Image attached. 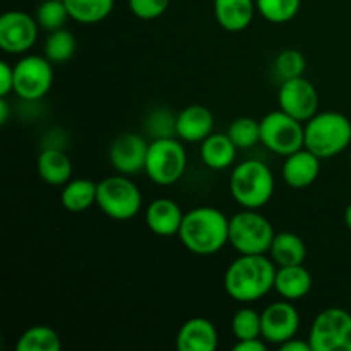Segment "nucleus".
Instances as JSON below:
<instances>
[{
	"label": "nucleus",
	"mask_w": 351,
	"mask_h": 351,
	"mask_svg": "<svg viewBox=\"0 0 351 351\" xmlns=\"http://www.w3.org/2000/svg\"><path fill=\"white\" fill-rule=\"evenodd\" d=\"M278 266L266 254L243 256L228 264L223 276L226 295L239 304L249 305L259 302L274 290Z\"/></svg>",
	"instance_id": "f257e3e1"
},
{
	"label": "nucleus",
	"mask_w": 351,
	"mask_h": 351,
	"mask_svg": "<svg viewBox=\"0 0 351 351\" xmlns=\"http://www.w3.org/2000/svg\"><path fill=\"white\" fill-rule=\"evenodd\" d=\"M178 239L194 256H215L230 245V218L218 208L197 206L184 215Z\"/></svg>",
	"instance_id": "f03ea898"
},
{
	"label": "nucleus",
	"mask_w": 351,
	"mask_h": 351,
	"mask_svg": "<svg viewBox=\"0 0 351 351\" xmlns=\"http://www.w3.org/2000/svg\"><path fill=\"white\" fill-rule=\"evenodd\" d=\"M274 189L273 171L261 160L242 161L230 175V194L242 209H263L273 199Z\"/></svg>",
	"instance_id": "7ed1b4c3"
},
{
	"label": "nucleus",
	"mask_w": 351,
	"mask_h": 351,
	"mask_svg": "<svg viewBox=\"0 0 351 351\" xmlns=\"http://www.w3.org/2000/svg\"><path fill=\"white\" fill-rule=\"evenodd\" d=\"M351 144V120L339 112H317L305 122V147L321 160H329Z\"/></svg>",
	"instance_id": "20e7f679"
},
{
	"label": "nucleus",
	"mask_w": 351,
	"mask_h": 351,
	"mask_svg": "<svg viewBox=\"0 0 351 351\" xmlns=\"http://www.w3.org/2000/svg\"><path fill=\"white\" fill-rule=\"evenodd\" d=\"M96 206L106 218L129 221L136 218L143 208V192L127 175H110L98 182Z\"/></svg>",
	"instance_id": "39448f33"
},
{
	"label": "nucleus",
	"mask_w": 351,
	"mask_h": 351,
	"mask_svg": "<svg viewBox=\"0 0 351 351\" xmlns=\"http://www.w3.org/2000/svg\"><path fill=\"white\" fill-rule=\"evenodd\" d=\"M274 235L273 225L259 209H242L230 218V245L243 256L267 254Z\"/></svg>",
	"instance_id": "423d86ee"
},
{
	"label": "nucleus",
	"mask_w": 351,
	"mask_h": 351,
	"mask_svg": "<svg viewBox=\"0 0 351 351\" xmlns=\"http://www.w3.org/2000/svg\"><path fill=\"white\" fill-rule=\"evenodd\" d=\"M187 170V151L180 139L158 137L149 143L144 173L153 184L170 187L184 177Z\"/></svg>",
	"instance_id": "0eeeda50"
},
{
	"label": "nucleus",
	"mask_w": 351,
	"mask_h": 351,
	"mask_svg": "<svg viewBox=\"0 0 351 351\" xmlns=\"http://www.w3.org/2000/svg\"><path fill=\"white\" fill-rule=\"evenodd\" d=\"M261 144L278 156H288L305 147V123L283 110H273L261 119Z\"/></svg>",
	"instance_id": "6e6552de"
},
{
	"label": "nucleus",
	"mask_w": 351,
	"mask_h": 351,
	"mask_svg": "<svg viewBox=\"0 0 351 351\" xmlns=\"http://www.w3.org/2000/svg\"><path fill=\"white\" fill-rule=\"evenodd\" d=\"M312 351H351V314L328 307L312 321L307 336Z\"/></svg>",
	"instance_id": "1a4fd4ad"
},
{
	"label": "nucleus",
	"mask_w": 351,
	"mask_h": 351,
	"mask_svg": "<svg viewBox=\"0 0 351 351\" xmlns=\"http://www.w3.org/2000/svg\"><path fill=\"white\" fill-rule=\"evenodd\" d=\"M53 79V64L45 55L26 53L14 64V93L24 101L45 98Z\"/></svg>",
	"instance_id": "9d476101"
},
{
	"label": "nucleus",
	"mask_w": 351,
	"mask_h": 351,
	"mask_svg": "<svg viewBox=\"0 0 351 351\" xmlns=\"http://www.w3.org/2000/svg\"><path fill=\"white\" fill-rule=\"evenodd\" d=\"M36 17L24 10H9L0 17V48L10 55H26L38 40Z\"/></svg>",
	"instance_id": "9b49d317"
},
{
	"label": "nucleus",
	"mask_w": 351,
	"mask_h": 351,
	"mask_svg": "<svg viewBox=\"0 0 351 351\" xmlns=\"http://www.w3.org/2000/svg\"><path fill=\"white\" fill-rule=\"evenodd\" d=\"M278 105H280V110L293 119L304 123L308 122L319 112L317 88L304 75L281 81L280 91H278Z\"/></svg>",
	"instance_id": "f8f14e48"
},
{
	"label": "nucleus",
	"mask_w": 351,
	"mask_h": 351,
	"mask_svg": "<svg viewBox=\"0 0 351 351\" xmlns=\"http://www.w3.org/2000/svg\"><path fill=\"white\" fill-rule=\"evenodd\" d=\"M263 338L267 345L280 348L283 343L290 341L298 335L300 329V314L293 302L276 300L267 305L263 312Z\"/></svg>",
	"instance_id": "ddd939ff"
},
{
	"label": "nucleus",
	"mask_w": 351,
	"mask_h": 351,
	"mask_svg": "<svg viewBox=\"0 0 351 351\" xmlns=\"http://www.w3.org/2000/svg\"><path fill=\"white\" fill-rule=\"evenodd\" d=\"M149 143L136 132H123L115 137L110 146V163L117 173L134 177L143 173Z\"/></svg>",
	"instance_id": "4468645a"
},
{
	"label": "nucleus",
	"mask_w": 351,
	"mask_h": 351,
	"mask_svg": "<svg viewBox=\"0 0 351 351\" xmlns=\"http://www.w3.org/2000/svg\"><path fill=\"white\" fill-rule=\"evenodd\" d=\"M321 158L308 151L307 147L285 156L281 167V177L290 189L302 191L314 184L321 173Z\"/></svg>",
	"instance_id": "2eb2a0df"
},
{
	"label": "nucleus",
	"mask_w": 351,
	"mask_h": 351,
	"mask_svg": "<svg viewBox=\"0 0 351 351\" xmlns=\"http://www.w3.org/2000/svg\"><path fill=\"white\" fill-rule=\"evenodd\" d=\"M219 335L215 322L206 317H191L180 326L175 338L178 351H216Z\"/></svg>",
	"instance_id": "dca6fc26"
},
{
	"label": "nucleus",
	"mask_w": 351,
	"mask_h": 351,
	"mask_svg": "<svg viewBox=\"0 0 351 351\" xmlns=\"http://www.w3.org/2000/svg\"><path fill=\"white\" fill-rule=\"evenodd\" d=\"M215 129V117L204 105H189L175 120V136L182 143H199L211 136Z\"/></svg>",
	"instance_id": "f3484780"
},
{
	"label": "nucleus",
	"mask_w": 351,
	"mask_h": 351,
	"mask_svg": "<svg viewBox=\"0 0 351 351\" xmlns=\"http://www.w3.org/2000/svg\"><path fill=\"white\" fill-rule=\"evenodd\" d=\"M184 215L178 202L170 197H158L146 208L144 221L151 233L158 237H175L180 232Z\"/></svg>",
	"instance_id": "a211bd4d"
},
{
	"label": "nucleus",
	"mask_w": 351,
	"mask_h": 351,
	"mask_svg": "<svg viewBox=\"0 0 351 351\" xmlns=\"http://www.w3.org/2000/svg\"><path fill=\"white\" fill-rule=\"evenodd\" d=\"M216 23L228 33H240L252 24L256 0H213Z\"/></svg>",
	"instance_id": "6ab92c4d"
},
{
	"label": "nucleus",
	"mask_w": 351,
	"mask_h": 351,
	"mask_svg": "<svg viewBox=\"0 0 351 351\" xmlns=\"http://www.w3.org/2000/svg\"><path fill=\"white\" fill-rule=\"evenodd\" d=\"M36 171L45 184L51 187H64L72 178V161L64 149L58 146H48L38 154Z\"/></svg>",
	"instance_id": "aec40b11"
},
{
	"label": "nucleus",
	"mask_w": 351,
	"mask_h": 351,
	"mask_svg": "<svg viewBox=\"0 0 351 351\" xmlns=\"http://www.w3.org/2000/svg\"><path fill=\"white\" fill-rule=\"evenodd\" d=\"M312 290V274L304 264L295 266H281L276 269L274 278V291L280 298L290 302L304 300Z\"/></svg>",
	"instance_id": "412c9836"
},
{
	"label": "nucleus",
	"mask_w": 351,
	"mask_h": 351,
	"mask_svg": "<svg viewBox=\"0 0 351 351\" xmlns=\"http://www.w3.org/2000/svg\"><path fill=\"white\" fill-rule=\"evenodd\" d=\"M239 147L233 144L228 134H215L206 137L199 147L201 161L209 168V170L221 171L226 168L233 167L237 160Z\"/></svg>",
	"instance_id": "4be33fe9"
},
{
	"label": "nucleus",
	"mask_w": 351,
	"mask_h": 351,
	"mask_svg": "<svg viewBox=\"0 0 351 351\" xmlns=\"http://www.w3.org/2000/svg\"><path fill=\"white\" fill-rule=\"evenodd\" d=\"M269 257L278 267L304 264L307 259V245L304 239L293 232H280L274 235L269 249Z\"/></svg>",
	"instance_id": "5701e85b"
},
{
	"label": "nucleus",
	"mask_w": 351,
	"mask_h": 351,
	"mask_svg": "<svg viewBox=\"0 0 351 351\" xmlns=\"http://www.w3.org/2000/svg\"><path fill=\"white\" fill-rule=\"evenodd\" d=\"M96 194H98V182L91 178H71L62 187L60 202L65 211L82 213L96 204Z\"/></svg>",
	"instance_id": "b1692460"
},
{
	"label": "nucleus",
	"mask_w": 351,
	"mask_h": 351,
	"mask_svg": "<svg viewBox=\"0 0 351 351\" xmlns=\"http://www.w3.org/2000/svg\"><path fill=\"white\" fill-rule=\"evenodd\" d=\"M72 21L93 26L105 21L113 12L115 0H64Z\"/></svg>",
	"instance_id": "393cba45"
},
{
	"label": "nucleus",
	"mask_w": 351,
	"mask_h": 351,
	"mask_svg": "<svg viewBox=\"0 0 351 351\" xmlns=\"http://www.w3.org/2000/svg\"><path fill=\"white\" fill-rule=\"evenodd\" d=\"M17 351H60L62 338L50 326H33L19 336Z\"/></svg>",
	"instance_id": "a878e982"
},
{
	"label": "nucleus",
	"mask_w": 351,
	"mask_h": 351,
	"mask_svg": "<svg viewBox=\"0 0 351 351\" xmlns=\"http://www.w3.org/2000/svg\"><path fill=\"white\" fill-rule=\"evenodd\" d=\"M75 48H77V43H75L74 34L62 27V29L50 31L48 34L45 41V57L53 65L65 64L74 57Z\"/></svg>",
	"instance_id": "bb28decb"
},
{
	"label": "nucleus",
	"mask_w": 351,
	"mask_h": 351,
	"mask_svg": "<svg viewBox=\"0 0 351 351\" xmlns=\"http://www.w3.org/2000/svg\"><path fill=\"white\" fill-rule=\"evenodd\" d=\"M257 12L271 24H287L295 19L302 0H256Z\"/></svg>",
	"instance_id": "cd10ccee"
},
{
	"label": "nucleus",
	"mask_w": 351,
	"mask_h": 351,
	"mask_svg": "<svg viewBox=\"0 0 351 351\" xmlns=\"http://www.w3.org/2000/svg\"><path fill=\"white\" fill-rule=\"evenodd\" d=\"M226 134L240 151L252 149L261 143V122L252 117H239L230 123Z\"/></svg>",
	"instance_id": "c85d7f7f"
},
{
	"label": "nucleus",
	"mask_w": 351,
	"mask_h": 351,
	"mask_svg": "<svg viewBox=\"0 0 351 351\" xmlns=\"http://www.w3.org/2000/svg\"><path fill=\"white\" fill-rule=\"evenodd\" d=\"M232 332L240 339H252V338H263V317L261 312H257L252 307H242L240 311L235 312L232 319Z\"/></svg>",
	"instance_id": "c756f323"
},
{
	"label": "nucleus",
	"mask_w": 351,
	"mask_h": 351,
	"mask_svg": "<svg viewBox=\"0 0 351 351\" xmlns=\"http://www.w3.org/2000/svg\"><path fill=\"white\" fill-rule=\"evenodd\" d=\"M34 17H36L40 27L47 31L62 29L67 19H71L64 0H45L38 5Z\"/></svg>",
	"instance_id": "7c9ffc66"
},
{
	"label": "nucleus",
	"mask_w": 351,
	"mask_h": 351,
	"mask_svg": "<svg viewBox=\"0 0 351 351\" xmlns=\"http://www.w3.org/2000/svg\"><path fill=\"white\" fill-rule=\"evenodd\" d=\"M305 69H307V60H305L304 53L295 48L280 51L274 60V72L281 81L300 77L305 74Z\"/></svg>",
	"instance_id": "2f4dec72"
},
{
	"label": "nucleus",
	"mask_w": 351,
	"mask_h": 351,
	"mask_svg": "<svg viewBox=\"0 0 351 351\" xmlns=\"http://www.w3.org/2000/svg\"><path fill=\"white\" fill-rule=\"evenodd\" d=\"M127 3L137 19L153 21L167 12L170 0H127Z\"/></svg>",
	"instance_id": "473e14b6"
},
{
	"label": "nucleus",
	"mask_w": 351,
	"mask_h": 351,
	"mask_svg": "<svg viewBox=\"0 0 351 351\" xmlns=\"http://www.w3.org/2000/svg\"><path fill=\"white\" fill-rule=\"evenodd\" d=\"M177 119V115H171L168 110H156L149 115V119L146 120V129L149 130V134H154V139L158 137H171L175 136L168 127H163L165 122H170V120Z\"/></svg>",
	"instance_id": "72a5a7b5"
},
{
	"label": "nucleus",
	"mask_w": 351,
	"mask_h": 351,
	"mask_svg": "<svg viewBox=\"0 0 351 351\" xmlns=\"http://www.w3.org/2000/svg\"><path fill=\"white\" fill-rule=\"evenodd\" d=\"M14 91V65L0 62V96H9Z\"/></svg>",
	"instance_id": "f704fd0d"
},
{
	"label": "nucleus",
	"mask_w": 351,
	"mask_h": 351,
	"mask_svg": "<svg viewBox=\"0 0 351 351\" xmlns=\"http://www.w3.org/2000/svg\"><path fill=\"white\" fill-rule=\"evenodd\" d=\"M233 351H267V343L264 338H252V339H240L233 345Z\"/></svg>",
	"instance_id": "c9c22d12"
},
{
	"label": "nucleus",
	"mask_w": 351,
	"mask_h": 351,
	"mask_svg": "<svg viewBox=\"0 0 351 351\" xmlns=\"http://www.w3.org/2000/svg\"><path fill=\"white\" fill-rule=\"evenodd\" d=\"M281 351H312V346L311 343L307 341H302V339H298L297 336L295 338H291L290 341L283 343V345L280 346Z\"/></svg>",
	"instance_id": "e433bc0d"
},
{
	"label": "nucleus",
	"mask_w": 351,
	"mask_h": 351,
	"mask_svg": "<svg viewBox=\"0 0 351 351\" xmlns=\"http://www.w3.org/2000/svg\"><path fill=\"white\" fill-rule=\"evenodd\" d=\"M7 120H9V103L5 96H0V123L5 125Z\"/></svg>",
	"instance_id": "4c0bfd02"
},
{
	"label": "nucleus",
	"mask_w": 351,
	"mask_h": 351,
	"mask_svg": "<svg viewBox=\"0 0 351 351\" xmlns=\"http://www.w3.org/2000/svg\"><path fill=\"white\" fill-rule=\"evenodd\" d=\"M345 225H346V228L351 232V202L346 206V209H345Z\"/></svg>",
	"instance_id": "58836bf2"
},
{
	"label": "nucleus",
	"mask_w": 351,
	"mask_h": 351,
	"mask_svg": "<svg viewBox=\"0 0 351 351\" xmlns=\"http://www.w3.org/2000/svg\"><path fill=\"white\" fill-rule=\"evenodd\" d=\"M350 171H351V156H350Z\"/></svg>",
	"instance_id": "ea45409f"
}]
</instances>
